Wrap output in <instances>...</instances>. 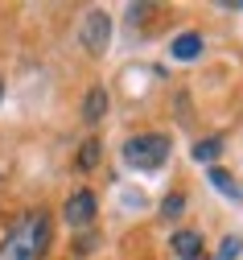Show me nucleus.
<instances>
[{
	"mask_svg": "<svg viewBox=\"0 0 243 260\" xmlns=\"http://www.w3.org/2000/svg\"><path fill=\"white\" fill-rule=\"evenodd\" d=\"M50 236H54V223L50 215L38 207V211H25L9 236L0 240V260H42L50 252Z\"/></svg>",
	"mask_w": 243,
	"mask_h": 260,
	"instance_id": "nucleus-1",
	"label": "nucleus"
},
{
	"mask_svg": "<svg viewBox=\"0 0 243 260\" xmlns=\"http://www.w3.org/2000/svg\"><path fill=\"white\" fill-rule=\"evenodd\" d=\"M169 153H173V145H169V137H161V133H141V137H132V141L124 145V161H128L132 170H145V174L161 170L165 161H169Z\"/></svg>",
	"mask_w": 243,
	"mask_h": 260,
	"instance_id": "nucleus-2",
	"label": "nucleus"
},
{
	"mask_svg": "<svg viewBox=\"0 0 243 260\" xmlns=\"http://www.w3.org/2000/svg\"><path fill=\"white\" fill-rule=\"evenodd\" d=\"M79 42L87 46V54H108V46H112V17L103 13V9H91L87 17H83V34H79Z\"/></svg>",
	"mask_w": 243,
	"mask_h": 260,
	"instance_id": "nucleus-3",
	"label": "nucleus"
},
{
	"mask_svg": "<svg viewBox=\"0 0 243 260\" xmlns=\"http://www.w3.org/2000/svg\"><path fill=\"white\" fill-rule=\"evenodd\" d=\"M99 215V199H95V190H75L71 199L62 203V219L66 227H91Z\"/></svg>",
	"mask_w": 243,
	"mask_h": 260,
	"instance_id": "nucleus-4",
	"label": "nucleus"
},
{
	"mask_svg": "<svg viewBox=\"0 0 243 260\" xmlns=\"http://www.w3.org/2000/svg\"><path fill=\"white\" fill-rule=\"evenodd\" d=\"M108 108H112L108 87H103V83H95V87L83 95V120H87V124H99L103 116H108Z\"/></svg>",
	"mask_w": 243,
	"mask_h": 260,
	"instance_id": "nucleus-5",
	"label": "nucleus"
},
{
	"mask_svg": "<svg viewBox=\"0 0 243 260\" xmlns=\"http://www.w3.org/2000/svg\"><path fill=\"white\" fill-rule=\"evenodd\" d=\"M173 256H182V260H202V236L190 232V227H182V232H173Z\"/></svg>",
	"mask_w": 243,
	"mask_h": 260,
	"instance_id": "nucleus-6",
	"label": "nucleus"
},
{
	"mask_svg": "<svg viewBox=\"0 0 243 260\" xmlns=\"http://www.w3.org/2000/svg\"><path fill=\"white\" fill-rule=\"evenodd\" d=\"M169 54L178 58V62H194V58H202V34H178L173 38V46H169Z\"/></svg>",
	"mask_w": 243,
	"mask_h": 260,
	"instance_id": "nucleus-7",
	"label": "nucleus"
},
{
	"mask_svg": "<svg viewBox=\"0 0 243 260\" xmlns=\"http://www.w3.org/2000/svg\"><path fill=\"white\" fill-rule=\"evenodd\" d=\"M206 178H211V186L219 190V194H227V199H235V203H243V186L227 174V170H211V174H206Z\"/></svg>",
	"mask_w": 243,
	"mask_h": 260,
	"instance_id": "nucleus-8",
	"label": "nucleus"
},
{
	"mask_svg": "<svg viewBox=\"0 0 243 260\" xmlns=\"http://www.w3.org/2000/svg\"><path fill=\"white\" fill-rule=\"evenodd\" d=\"M219 153H223V137H206V141H198V145L190 149V157L198 161V166H211Z\"/></svg>",
	"mask_w": 243,
	"mask_h": 260,
	"instance_id": "nucleus-9",
	"label": "nucleus"
},
{
	"mask_svg": "<svg viewBox=\"0 0 243 260\" xmlns=\"http://www.w3.org/2000/svg\"><path fill=\"white\" fill-rule=\"evenodd\" d=\"M99 161H103V141H83V149H79V170H95L99 166Z\"/></svg>",
	"mask_w": 243,
	"mask_h": 260,
	"instance_id": "nucleus-10",
	"label": "nucleus"
},
{
	"mask_svg": "<svg viewBox=\"0 0 243 260\" xmlns=\"http://www.w3.org/2000/svg\"><path fill=\"white\" fill-rule=\"evenodd\" d=\"M182 207H186V194H165L161 215H165V219H178V215H182Z\"/></svg>",
	"mask_w": 243,
	"mask_h": 260,
	"instance_id": "nucleus-11",
	"label": "nucleus"
},
{
	"mask_svg": "<svg viewBox=\"0 0 243 260\" xmlns=\"http://www.w3.org/2000/svg\"><path fill=\"white\" fill-rule=\"evenodd\" d=\"M239 252H243V240H239V236H227L223 248H219V260H235Z\"/></svg>",
	"mask_w": 243,
	"mask_h": 260,
	"instance_id": "nucleus-12",
	"label": "nucleus"
},
{
	"mask_svg": "<svg viewBox=\"0 0 243 260\" xmlns=\"http://www.w3.org/2000/svg\"><path fill=\"white\" fill-rule=\"evenodd\" d=\"M149 13H153V5H128V21H132V25H136V21H145Z\"/></svg>",
	"mask_w": 243,
	"mask_h": 260,
	"instance_id": "nucleus-13",
	"label": "nucleus"
},
{
	"mask_svg": "<svg viewBox=\"0 0 243 260\" xmlns=\"http://www.w3.org/2000/svg\"><path fill=\"white\" fill-rule=\"evenodd\" d=\"M95 244H99V236H83V240L75 244V252H79V256H87V252H95Z\"/></svg>",
	"mask_w": 243,
	"mask_h": 260,
	"instance_id": "nucleus-14",
	"label": "nucleus"
},
{
	"mask_svg": "<svg viewBox=\"0 0 243 260\" xmlns=\"http://www.w3.org/2000/svg\"><path fill=\"white\" fill-rule=\"evenodd\" d=\"M0 95H5V79H0Z\"/></svg>",
	"mask_w": 243,
	"mask_h": 260,
	"instance_id": "nucleus-15",
	"label": "nucleus"
}]
</instances>
